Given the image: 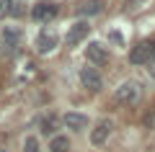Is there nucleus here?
I'll return each mask as SVG.
<instances>
[{
  "mask_svg": "<svg viewBox=\"0 0 155 152\" xmlns=\"http://www.w3.org/2000/svg\"><path fill=\"white\" fill-rule=\"evenodd\" d=\"M54 47H57V34L52 28H41L36 36V52L39 54H49V52H54Z\"/></svg>",
  "mask_w": 155,
  "mask_h": 152,
  "instance_id": "obj_8",
  "label": "nucleus"
},
{
  "mask_svg": "<svg viewBox=\"0 0 155 152\" xmlns=\"http://www.w3.org/2000/svg\"><path fill=\"white\" fill-rule=\"evenodd\" d=\"M39 126H41V129H39V131H41V134H54V126H57V119H54V116H44V119H41V124H39Z\"/></svg>",
  "mask_w": 155,
  "mask_h": 152,
  "instance_id": "obj_13",
  "label": "nucleus"
},
{
  "mask_svg": "<svg viewBox=\"0 0 155 152\" xmlns=\"http://www.w3.org/2000/svg\"><path fill=\"white\" fill-rule=\"evenodd\" d=\"M13 16V0H0V18Z\"/></svg>",
  "mask_w": 155,
  "mask_h": 152,
  "instance_id": "obj_15",
  "label": "nucleus"
},
{
  "mask_svg": "<svg viewBox=\"0 0 155 152\" xmlns=\"http://www.w3.org/2000/svg\"><path fill=\"white\" fill-rule=\"evenodd\" d=\"M88 31H91L88 21H78V23H72V26L67 28V36H65L67 47H78L83 39H88Z\"/></svg>",
  "mask_w": 155,
  "mask_h": 152,
  "instance_id": "obj_7",
  "label": "nucleus"
},
{
  "mask_svg": "<svg viewBox=\"0 0 155 152\" xmlns=\"http://www.w3.org/2000/svg\"><path fill=\"white\" fill-rule=\"evenodd\" d=\"M65 126L67 129H72V131H83L85 126H88V116H83V114H78V111H70V114H65Z\"/></svg>",
  "mask_w": 155,
  "mask_h": 152,
  "instance_id": "obj_10",
  "label": "nucleus"
},
{
  "mask_svg": "<svg viewBox=\"0 0 155 152\" xmlns=\"http://www.w3.org/2000/svg\"><path fill=\"white\" fill-rule=\"evenodd\" d=\"M140 95H142V85H140V82H134V80L122 82V85L114 90V101H116V103H122V106H132V103H137Z\"/></svg>",
  "mask_w": 155,
  "mask_h": 152,
  "instance_id": "obj_1",
  "label": "nucleus"
},
{
  "mask_svg": "<svg viewBox=\"0 0 155 152\" xmlns=\"http://www.w3.org/2000/svg\"><path fill=\"white\" fill-rule=\"evenodd\" d=\"M153 54H155V39L140 41L137 47H132V52H129V62H132V65H147V62L153 60Z\"/></svg>",
  "mask_w": 155,
  "mask_h": 152,
  "instance_id": "obj_2",
  "label": "nucleus"
},
{
  "mask_svg": "<svg viewBox=\"0 0 155 152\" xmlns=\"http://www.w3.org/2000/svg\"><path fill=\"white\" fill-rule=\"evenodd\" d=\"M0 152H8V150H3V147H0Z\"/></svg>",
  "mask_w": 155,
  "mask_h": 152,
  "instance_id": "obj_18",
  "label": "nucleus"
},
{
  "mask_svg": "<svg viewBox=\"0 0 155 152\" xmlns=\"http://www.w3.org/2000/svg\"><path fill=\"white\" fill-rule=\"evenodd\" d=\"M78 13L80 16H96V13H101V3L98 0H85V3L78 5Z\"/></svg>",
  "mask_w": 155,
  "mask_h": 152,
  "instance_id": "obj_12",
  "label": "nucleus"
},
{
  "mask_svg": "<svg viewBox=\"0 0 155 152\" xmlns=\"http://www.w3.org/2000/svg\"><path fill=\"white\" fill-rule=\"evenodd\" d=\"M111 131H114V121L111 119L98 121V124L91 129V142H93V144H104V142L111 137Z\"/></svg>",
  "mask_w": 155,
  "mask_h": 152,
  "instance_id": "obj_9",
  "label": "nucleus"
},
{
  "mask_svg": "<svg viewBox=\"0 0 155 152\" xmlns=\"http://www.w3.org/2000/svg\"><path fill=\"white\" fill-rule=\"evenodd\" d=\"M49 152H70V139L65 134H54L49 142Z\"/></svg>",
  "mask_w": 155,
  "mask_h": 152,
  "instance_id": "obj_11",
  "label": "nucleus"
},
{
  "mask_svg": "<svg viewBox=\"0 0 155 152\" xmlns=\"http://www.w3.org/2000/svg\"><path fill=\"white\" fill-rule=\"evenodd\" d=\"M85 60L93 67H104V65H109V49L104 44H98V41H91L85 47Z\"/></svg>",
  "mask_w": 155,
  "mask_h": 152,
  "instance_id": "obj_3",
  "label": "nucleus"
},
{
  "mask_svg": "<svg viewBox=\"0 0 155 152\" xmlns=\"http://www.w3.org/2000/svg\"><path fill=\"white\" fill-rule=\"evenodd\" d=\"M80 82H83V88L91 90V93H98L101 88H104V80H101V75H98L96 67H83V70H80Z\"/></svg>",
  "mask_w": 155,
  "mask_h": 152,
  "instance_id": "obj_6",
  "label": "nucleus"
},
{
  "mask_svg": "<svg viewBox=\"0 0 155 152\" xmlns=\"http://www.w3.org/2000/svg\"><path fill=\"white\" fill-rule=\"evenodd\" d=\"M23 152H41L36 137H26V139H23Z\"/></svg>",
  "mask_w": 155,
  "mask_h": 152,
  "instance_id": "obj_14",
  "label": "nucleus"
},
{
  "mask_svg": "<svg viewBox=\"0 0 155 152\" xmlns=\"http://www.w3.org/2000/svg\"><path fill=\"white\" fill-rule=\"evenodd\" d=\"M60 13V8H57V3H49V0H41V3H36V5L31 8V18L34 21H52V18Z\"/></svg>",
  "mask_w": 155,
  "mask_h": 152,
  "instance_id": "obj_5",
  "label": "nucleus"
},
{
  "mask_svg": "<svg viewBox=\"0 0 155 152\" xmlns=\"http://www.w3.org/2000/svg\"><path fill=\"white\" fill-rule=\"evenodd\" d=\"M0 44H3V52H5V54H13L18 49V44H21V28L3 26V31H0Z\"/></svg>",
  "mask_w": 155,
  "mask_h": 152,
  "instance_id": "obj_4",
  "label": "nucleus"
},
{
  "mask_svg": "<svg viewBox=\"0 0 155 152\" xmlns=\"http://www.w3.org/2000/svg\"><path fill=\"white\" fill-rule=\"evenodd\" d=\"M147 72H150V75H153V77H155V54H153V60H150V62H147Z\"/></svg>",
  "mask_w": 155,
  "mask_h": 152,
  "instance_id": "obj_16",
  "label": "nucleus"
},
{
  "mask_svg": "<svg viewBox=\"0 0 155 152\" xmlns=\"http://www.w3.org/2000/svg\"><path fill=\"white\" fill-rule=\"evenodd\" d=\"M127 3L129 5H137V3H142V0H127Z\"/></svg>",
  "mask_w": 155,
  "mask_h": 152,
  "instance_id": "obj_17",
  "label": "nucleus"
}]
</instances>
